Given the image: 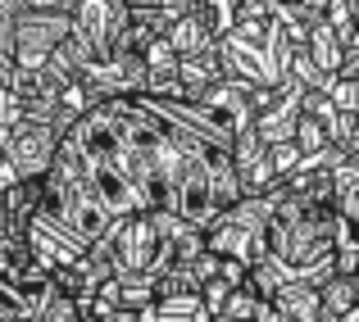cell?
I'll return each instance as SVG.
<instances>
[{"mask_svg": "<svg viewBox=\"0 0 359 322\" xmlns=\"http://www.w3.org/2000/svg\"><path fill=\"white\" fill-rule=\"evenodd\" d=\"M355 23H359V0H355Z\"/></svg>", "mask_w": 359, "mask_h": 322, "instance_id": "ffe728a7", "label": "cell"}, {"mask_svg": "<svg viewBox=\"0 0 359 322\" xmlns=\"http://www.w3.org/2000/svg\"><path fill=\"white\" fill-rule=\"evenodd\" d=\"M205 250L241 263V268L264 263L269 259V200L264 195H245L232 209H223L205 227Z\"/></svg>", "mask_w": 359, "mask_h": 322, "instance_id": "7a4b0ae2", "label": "cell"}, {"mask_svg": "<svg viewBox=\"0 0 359 322\" xmlns=\"http://www.w3.org/2000/svg\"><path fill=\"white\" fill-rule=\"evenodd\" d=\"M273 314L282 322H318V286L309 281H287L273 295Z\"/></svg>", "mask_w": 359, "mask_h": 322, "instance_id": "4fadbf2b", "label": "cell"}, {"mask_svg": "<svg viewBox=\"0 0 359 322\" xmlns=\"http://www.w3.org/2000/svg\"><path fill=\"white\" fill-rule=\"evenodd\" d=\"M327 32L337 36L341 55H359V23H355V0H327Z\"/></svg>", "mask_w": 359, "mask_h": 322, "instance_id": "2e32d148", "label": "cell"}, {"mask_svg": "<svg viewBox=\"0 0 359 322\" xmlns=\"http://www.w3.org/2000/svg\"><path fill=\"white\" fill-rule=\"evenodd\" d=\"M27 250H32L36 268H41V272H50V277H55L60 268L78 263L82 254H87V245H82L78 236H73V232H69V227H64L55 214L36 209V218L27 223Z\"/></svg>", "mask_w": 359, "mask_h": 322, "instance_id": "52a82bcc", "label": "cell"}, {"mask_svg": "<svg viewBox=\"0 0 359 322\" xmlns=\"http://www.w3.org/2000/svg\"><path fill=\"white\" fill-rule=\"evenodd\" d=\"M73 32V0H23L14 32V69H46Z\"/></svg>", "mask_w": 359, "mask_h": 322, "instance_id": "277c9868", "label": "cell"}, {"mask_svg": "<svg viewBox=\"0 0 359 322\" xmlns=\"http://www.w3.org/2000/svg\"><path fill=\"white\" fill-rule=\"evenodd\" d=\"M32 322H82V309L73 304L69 295H60V290L50 286V295H46V304L36 309V318Z\"/></svg>", "mask_w": 359, "mask_h": 322, "instance_id": "ac0fdd59", "label": "cell"}, {"mask_svg": "<svg viewBox=\"0 0 359 322\" xmlns=\"http://www.w3.org/2000/svg\"><path fill=\"white\" fill-rule=\"evenodd\" d=\"M41 209L60 218V223L69 227L87 250L109 232V227H114V218L105 214V204L91 195V186H87V177H82L78 159H73L64 146H60V155H55L50 173L41 177Z\"/></svg>", "mask_w": 359, "mask_h": 322, "instance_id": "6da1fadb", "label": "cell"}, {"mask_svg": "<svg viewBox=\"0 0 359 322\" xmlns=\"http://www.w3.org/2000/svg\"><path fill=\"white\" fill-rule=\"evenodd\" d=\"M228 159H232V168H237V177H241V195H269L273 186L282 182L278 168H273V150L255 136V127H245L241 136L232 141Z\"/></svg>", "mask_w": 359, "mask_h": 322, "instance_id": "30bf717a", "label": "cell"}, {"mask_svg": "<svg viewBox=\"0 0 359 322\" xmlns=\"http://www.w3.org/2000/svg\"><path fill=\"white\" fill-rule=\"evenodd\" d=\"M73 27L91 46L96 64H105L128 36V0H73Z\"/></svg>", "mask_w": 359, "mask_h": 322, "instance_id": "8992f818", "label": "cell"}, {"mask_svg": "<svg viewBox=\"0 0 359 322\" xmlns=\"http://www.w3.org/2000/svg\"><path fill=\"white\" fill-rule=\"evenodd\" d=\"M18 9L23 0H0V59L14 64V32H18Z\"/></svg>", "mask_w": 359, "mask_h": 322, "instance_id": "d6986e66", "label": "cell"}, {"mask_svg": "<svg viewBox=\"0 0 359 322\" xmlns=\"http://www.w3.org/2000/svg\"><path fill=\"white\" fill-rule=\"evenodd\" d=\"M359 309V290H355V277H327L318 286V322H337L346 314Z\"/></svg>", "mask_w": 359, "mask_h": 322, "instance_id": "5bb4252c", "label": "cell"}, {"mask_svg": "<svg viewBox=\"0 0 359 322\" xmlns=\"http://www.w3.org/2000/svg\"><path fill=\"white\" fill-rule=\"evenodd\" d=\"M109 277H114L109 259H105L100 250H87L78 263H69V268L55 272L50 281H55V290H60V295H69L73 304L82 309V318H87V309L100 300V290H105V281H109Z\"/></svg>", "mask_w": 359, "mask_h": 322, "instance_id": "8fae6325", "label": "cell"}, {"mask_svg": "<svg viewBox=\"0 0 359 322\" xmlns=\"http://www.w3.org/2000/svg\"><path fill=\"white\" fill-rule=\"evenodd\" d=\"M332 263H337V277H359V227L337 218V250H332Z\"/></svg>", "mask_w": 359, "mask_h": 322, "instance_id": "e0dca14e", "label": "cell"}, {"mask_svg": "<svg viewBox=\"0 0 359 322\" xmlns=\"http://www.w3.org/2000/svg\"><path fill=\"white\" fill-rule=\"evenodd\" d=\"M60 132L41 118H18L14 132L5 136V150H0V164L14 173V182H41L50 173L55 155H60Z\"/></svg>", "mask_w": 359, "mask_h": 322, "instance_id": "5b68a950", "label": "cell"}, {"mask_svg": "<svg viewBox=\"0 0 359 322\" xmlns=\"http://www.w3.org/2000/svg\"><path fill=\"white\" fill-rule=\"evenodd\" d=\"M91 250H100L109 259L114 277H159V272L168 268L164 245H159V232H155V218L150 214L118 218Z\"/></svg>", "mask_w": 359, "mask_h": 322, "instance_id": "3957f363", "label": "cell"}, {"mask_svg": "<svg viewBox=\"0 0 359 322\" xmlns=\"http://www.w3.org/2000/svg\"><path fill=\"white\" fill-rule=\"evenodd\" d=\"M296 150H300V159H318L327 150H341L337 146V109L323 91H305V100H300Z\"/></svg>", "mask_w": 359, "mask_h": 322, "instance_id": "9c48e42d", "label": "cell"}, {"mask_svg": "<svg viewBox=\"0 0 359 322\" xmlns=\"http://www.w3.org/2000/svg\"><path fill=\"white\" fill-rule=\"evenodd\" d=\"M164 41L173 46L177 59H191V55H201V50H210V46H219V36H214V32H210V23H205L201 0L191 5V14H187V18H177V23L168 27Z\"/></svg>", "mask_w": 359, "mask_h": 322, "instance_id": "7c38bea8", "label": "cell"}, {"mask_svg": "<svg viewBox=\"0 0 359 322\" xmlns=\"http://www.w3.org/2000/svg\"><path fill=\"white\" fill-rule=\"evenodd\" d=\"M168 214H177L182 223L201 227V232L214 223V218H219V209H214V195H210V155L187 159L182 177H177V186H173V209H168Z\"/></svg>", "mask_w": 359, "mask_h": 322, "instance_id": "ba28073f", "label": "cell"}, {"mask_svg": "<svg viewBox=\"0 0 359 322\" xmlns=\"http://www.w3.org/2000/svg\"><path fill=\"white\" fill-rule=\"evenodd\" d=\"M210 195H214V209H232L237 200H245L241 195V177L237 168H232L228 155H210Z\"/></svg>", "mask_w": 359, "mask_h": 322, "instance_id": "9a60e30c", "label": "cell"}]
</instances>
